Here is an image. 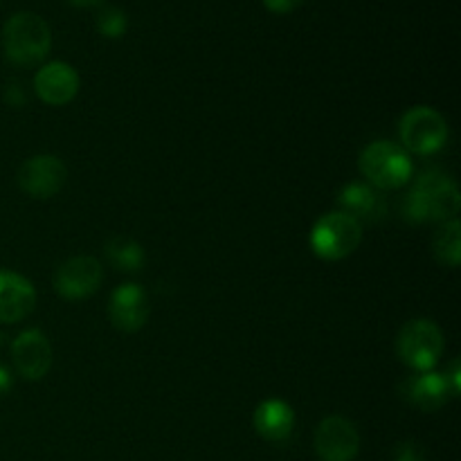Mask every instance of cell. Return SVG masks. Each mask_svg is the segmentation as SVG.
I'll use <instances>...</instances> for the list:
<instances>
[{
	"label": "cell",
	"mask_w": 461,
	"mask_h": 461,
	"mask_svg": "<svg viewBox=\"0 0 461 461\" xmlns=\"http://www.w3.org/2000/svg\"><path fill=\"white\" fill-rule=\"evenodd\" d=\"M34 90L41 102L50 106H66L79 93V75L70 63L52 61L36 72Z\"/></svg>",
	"instance_id": "11"
},
{
	"label": "cell",
	"mask_w": 461,
	"mask_h": 461,
	"mask_svg": "<svg viewBox=\"0 0 461 461\" xmlns=\"http://www.w3.org/2000/svg\"><path fill=\"white\" fill-rule=\"evenodd\" d=\"M293 426H295V412L286 401L270 399L255 410V430L266 441L282 444L293 435Z\"/></svg>",
	"instance_id": "15"
},
{
	"label": "cell",
	"mask_w": 461,
	"mask_h": 461,
	"mask_svg": "<svg viewBox=\"0 0 461 461\" xmlns=\"http://www.w3.org/2000/svg\"><path fill=\"white\" fill-rule=\"evenodd\" d=\"M360 450V435L345 417L322 419L315 430V453L322 461H354Z\"/></svg>",
	"instance_id": "7"
},
{
	"label": "cell",
	"mask_w": 461,
	"mask_h": 461,
	"mask_svg": "<svg viewBox=\"0 0 461 461\" xmlns=\"http://www.w3.org/2000/svg\"><path fill=\"white\" fill-rule=\"evenodd\" d=\"M36 291L23 275L0 270V324L21 322L34 311Z\"/></svg>",
	"instance_id": "13"
},
{
	"label": "cell",
	"mask_w": 461,
	"mask_h": 461,
	"mask_svg": "<svg viewBox=\"0 0 461 461\" xmlns=\"http://www.w3.org/2000/svg\"><path fill=\"white\" fill-rule=\"evenodd\" d=\"M3 43L9 61L18 63V66H32L50 52L52 34H50L48 23L39 14L21 12L14 14L5 23Z\"/></svg>",
	"instance_id": "2"
},
{
	"label": "cell",
	"mask_w": 461,
	"mask_h": 461,
	"mask_svg": "<svg viewBox=\"0 0 461 461\" xmlns=\"http://www.w3.org/2000/svg\"><path fill=\"white\" fill-rule=\"evenodd\" d=\"M9 385H12V378H9V372L5 367H0V392H7Z\"/></svg>",
	"instance_id": "23"
},
{
	"label": "cell",
	"mask_w": 461,
	"mask_h": 461,
	"mask_svg": "<svg viewBox=\"0 0 461 461\" xmlns=\"http://www.w3.org/2000/svg\"><path fill=\"white\" fill-rule=\"evenodd\" d=\"M446 381H448V387H450V394L457 396L461 392V363L459 360H453L448 367V372L444 374Z\"/></svg>",
	"instance_id": "21"
},
{
	"label": "cell",
	"mask_w": 461,
	"mask_h": 461,
	"mask_svg": "<svg viewBox=\"0 0 461 461\" xmlns=\"http://www.w3.org/2000/svg\"><path fill=\"white\" fill-rule=\"evenodd\" d=\"M457 183L439 169H430L414 183L405 198V219L410 223L450 221L459 212Z\"/></svg>",
	"instance_id": "1"
},
{
	"label": "cell",
	"mask_w": 461,
	"mask_h": 461,
	"mask_svg": "<svg viewBox=\"0 0 461 461\" xmlns=\"http://www.w3.org/2000/svg\"><path fill=\"white\" fill-rule=\"evenodd\" d=\"M399 135L408 151L430 156V153L439 151L448 140V124L435 108L417 106L401 117Z\"/></svg>",
	"instance_id": "6"
},
{
	"label": "cell",
	"mask_w": 461,
	"mask_h": 461,
	"mask_svg": "<svg viewBox=\"0 0 461 461\" xmlns=\"http://www.w3.org/2000/svg\"><path fill=\"white\" fill-rule=\"evenodd\" d=\"M340 205L345 207V214L354 216L358 223H378L385 216L387 205L385 198L372 189L369 185L351 183L340 192Z\"/></svg>",
	"instance_id": "16"
},
{
	"label": "cell",
	"mask_w": 461,
	"mask_h": 461,
	"mask_svg": "<svg viewBox=\"0 0 461 461\" xmlns=\"http://www.w3.org/2000/svg\"><path fill=\"white\" fill-rule=\"evenodd\" d=\"M12 358L18 374L27 381H41L52 365V347L36 329L23 331L12 345Z\"/></svg>",
	"instance_id": "10"
},
{
	"label": "cell",
	"mask_w": 461,
	"mask_h": 461,
	"mask_svg": "<svg viewBox=\"0 0 461 461\" xmlns=\"http://www.w3.org/2000/svg\"><path fill=\"white\" fill-rule=\"evenodd\" d=\"M108 313H111V322L120 331H140L149 320V297L144 288H140L138 284H122L113 291Z\"/></svg>",
	"instance_id": "12"
},
{
	"label": "cell",
	"mask_w": 461,
	"mask_h": 461,
	"mask_svg": "<svg viewBox=\"0 0 461 461\" xmlns=\"http://www.w3.org/2000/svg\"><path fill=\"white\" fill-rule=\"evenodd\" d=\"M106 257L117 270H124V273L142 270L144 261H147L144 248L124 237H113L111 241L106 243Z\"/></svg>",
	"instance_id": "17"
},
{
	"label": "cell",
	"mask_w": 461,
	"mask_h": 461,
	"mask_svg": "<svg viewBox=\"0 0 461 461\" xmlns=\"http://www.w3.org/2000/svg\"><path fill=\"white\" fill-rule=\"evenodd\" d=\"M394 461H426V457H423V450L414 441H403L396 448Z\"/></svg>",
	"instance_id": "20"
},
{
	"label": "cell",
	"mask_w": 461,
	"mask_h": 461,
	"mask_svg": "<svg viewBox=\"0 0 461 461\" xmlns=\"http://www.w3.org/2000/svg\"><path fill=\"white\" fill-rule=\"evenodd\" d=\"M264 3L270 12L286 14V12H291V9H295L297 5H302V0H264Z\"/></svg>",
	"instance_id": "22"
},
{
	"label": "cell",
	"mask_w": 461,
	"mask_h": 461,
	"mask_svg": "<svg viewBox=\"0 0 461 461\" xmlns=\"http://www.w3.org/2000/svg\"><path fill=\"white\" fill-rule=\"evenodd\" d=\"M396 351L405 365L419 372H430L444 351V333L432 320H412L396 340Z\"/></svg>",
	"instance_id": "5"
},
{
	"label": "cell",
	"mask_w": 461,
	"mask_h": 461,
	"mask_svg": "<svg viewBox=\"0 0 461 461\" xmlns=\"http://www.w3.org/2000/svg\"><path fill=\"white\" fill-rule=\"evenodd\" d=\"M401 392L414 408L423 410V412H435V410L444 408L450 396H453L444 374L435 372H421L417 376L408 378Z\"/></svg>",
	"instance_id": "14"
},
{
	"label": "cell",
	"mask_w": 461,
	"mask_h": 461,
	"mask_svg": "<svg viewBox=\"0 0 461 461\" xmlns=\"http://www.w3.org/2000/svg\"><path fill=\"white\" fill-rule=\"evenodd\" d=\"M70 3L77 7H93V5H102L104 0H70Z\"/></svg>",
	"instance_id": "24"
},
{
	"label": "cell",
	"mask_w": 461,
	"mask_h": 461,
	"mask_svg": "<svg viewBox=\"0 0 461 461\" xmlns=\"http://www.w3.org/2000/svg\"><path fill=\"white\" fill-rule=\"evenodd\" d=\"M126 25H129V23H126V14L122 12V9L111 7V5L99 9L97 30L102 32L104 36H108V39H117V36L124 34Z\"/></svg>",
	"instance_id": "19"
},
{
	"label": "cell",
	"mask_w": 461,
	"mask_h": 461,
	"mask_svg": "<svg viewBox=\"0 0 461 461\" xmlns=\"http://www.w3.org/2000/svg\"><path fill=\"white\" fill-rule=\"evenodd\" d=\"M435 257L448 268H457L461 261V223L457 219L444 221V228L435 234Z\"/></svg>",
	"instance_id": "18"
},
{
	"label": "cell",
	"mask_w": 461,
	"mask_h": 461,
	"mask_svg": "<svg viewBox=\"0 0 461 461\" xmlns=\"http://www.w3.org/2000/svg\"><path fill=\"white\" fill-rule=\"evenodd\" d=\"M363 241V223L345 212L324 214L311 232V248L318 257L329 261H338L358 250Z\"/></svg>",
	"instance_id": "4"
},
{
	"label": "cell",
	"mask_w": 461,
	"mask_h": 461,
	"mask_svg": "<svg viewBox=\"0 0 461 461\" xmlns=\"http://www.w3.org/2000/svg\"><path fill=\"white\" fill-rule=\"evenodd\" d=\"M360 171L378 189H399L412 178V160L399 144L374 142L360 153Z\"/></svg>",
	"instance_id": "3"
},
{
	"label": "cell",
	"mask_w": 461,
	"mask_h": 461,
	"mask_svg": "<svg viewBox=\"0 0 461 461\" xmlns=\"http://www.w3.org/2000/svg\"><path fill=\"white\" fill-rule=\"evenodd\" d=\"M68 169L57 156H34L18 169V185L34 198H52L66 185Z\"/></svg>",
	"instance_id": "9"
},
{
	"label": "cell",
	"mask_w": 461,
	"mask_h": 461,
	"mask_svg": "<svg viewBox=\"0 0 461 461\" xmlns=\"http://www.w3.org/2000/svg\"><path fill=\"white\" fill-rule=\"evenodd\" d=\"M102 277V266L95 257H72V259L63 261L54 273V291L63 300H84L97 291Z\"/></svg>",
	"instance_id": "8"
}]
</instances>
